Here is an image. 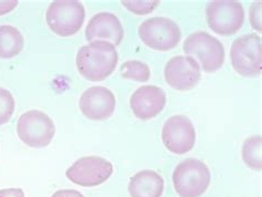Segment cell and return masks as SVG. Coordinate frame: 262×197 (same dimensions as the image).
<instances>
[{
    "label": "cell",
    "mask_w": 262,
    "mask_h": 197,
    "mask_svg": "<svg viewBox=\"0 0 262 197\" xmlns=\"http://www.w3.org/2000/svg\"><path fill=\"white\" fill-rule=\"evenodd\" d=\"M119 53L116 47L103 40L81 47L75 59L79 73L92 82L106 80L115 71Z\"/></svg>",
    "instance_id": "cell-1"
},
{
    "label": "cell",
    "mask_w": 262,
    "mask_h": 197,
    "mask_svg": "<svg viewBox=\"0 0 262 197\" xmlns=\"http://www.w3.org/2000/svg\"><path fill=\"white\" fill-rule=\"evenodd\" d=\"M184 52L197 59L205 72L215 73L225 63V47L215 37L205 31H196L186 38ZM197 61V62H198Z\"/></svg>",
    "instance_id": "cell-2"
},
{
    "label": "cell",
    "mask_w": 262,
    "mask_h": 197,
    "mask_svg": "<svg viewBox=\"0 0 262 197\" xmlns=\"http://www.w3.org/2000/svg\"><path fill=\"white\" fill-rule=\"evenodd\" d=\"M211 174L208 166L197 159H186L175 167L173 184L181 197H201L209 187Z\"/></svg>",
    "instance_id": "cell-3"
},
{
    "label": "cell",
    "mask_w": 262,
    "mask_h": 197,
    "mask_svg": "<svg viewBox=\"0 0 262 197\" xmlns=\"http://www.w3.org/2000/svg\"><path fill=\"white\" fill-rule=\"evenodd\" d=\"M85 19L83 5L77 0H58L48 7L46 20L49 28L62 38L78 33Z\"/></svg>",
    "instance_id": "cell-4"
},
{
    "label": "cell",
    "mask_w": 262,
    "mask_h": 197,
    "mask_svg": "<svg viewBox=\"0 0 262 197\" xmlns=\"http://www.w3.org/2000/svg\"><path fill=\"white\" fill-rule=\"evenodd\" d=\"M233 70L246 78L259 77L262 69V40L257 33L237 38L230 47Z\"/></svg>",
    "instance_id": "cell-5"
},
{
    "label": "cell",
    "mask_w": 262,
    "mask_h": 197,
    "mask_svg": "<svg viewBox=\"0 0 262 197\" xmlns=\"http://www.w3.org/2000/svg\"><path fill=\"white\" fill-rule=\"evenodd\" d=\"M17 134L26 145L43 148L51 143L56 134V125L47 113L30 110L20 115L17 122Z\"/></svg>",
    "instance_id": "cell-6"
},
{
    "label": "cell",
    "mask_w": 262,
    "mask_h": 197,
    "mask_svg": "<svg viewBox=\"0 0 262 197\" xmlns=\"http://www.w3.org/2000/svg\"><path fill=\"white\" fill-rule=\"evenodd\" d=\"M206 20L209 28L217 35H234L245 23L244 7L231 0L209 2L206 7Z\"/></svg>",
    "instance_id": "cell-7"
},
{
    "label": "cell",
    "mask_w": 262,
    "mask_h": 197,
    "mask_svg": "<svg viewBox=\"0 0 262 197\" xmlns=\"http://www.w3.org/2000/svg\"><path fill=\"white\" fill-rule=\"evenodd\" d=\"M139 36L148 48L168 51L177 47L182 39V32L174 20L166 17H153L141 24Z\"/></svg>",
    "instance_id": "cell-8"
},
{
    "label": "cell",
    "mask_w": 262,
    "mask_h": 197,
    "mask_svg": "<svg viewBox=\"0 0 262 197\" xmlns=\"http://www.w3.org/2000/svg\"><path fill=\"white\" fill-rule=\"evenodd\" d=\"M113 174L112 163L101 156H84L67 169L66 176L83 187H94L105 183Z\"/></svg>",
    "instance_id": "cell-9"
},
{
    "label": "cell",
    "mask_w": 262,
    "mask_h": 197,
    "mask_svg": "<svg viewBox=\"0 0 262 197\" xmlns=\"http://www.w3.org/2000/svg\"><path fill=\"white\" fill-rule=\"evenodd\" d=\"M162 140L170 153H188L196 143L195 126L185 115H173L163 125Z\"/></svg>",
    "instance_id": "cell-10"
},
{
    "label": "cell",
    "mask_w": 262,
    "mask_h": 197,
    "mask_svg": "<svg viewBox=\"0 0 262 197\" xmlns=\"http://www.w3.org/2000/svg\"><path fill=\"white\" fill-rule=\"evenodd\" d=\"M164 78L174 90L189 91L201 81V65L191 57L176 56L168 60L165 65Z\"/></svg>",
    "instance_id": "cell-11"
},
{
    "label": "cell",
    "mask_w": 262,
    "mask_h": 197,
    "mask_svg": "<svg viewBox=\"0 0 262 197\" xmlns=\"http://www.w3.org/2000/svg\"><path fill=\"white\" fill-rule=\"evenodd\" d=\"M79 107L82 114L89 120L103 121L113 115L116 99L113 92L105 86H91L82 93Z\"/></svg>",
    "instance_id": "cell-12"
},
{
    "label": "cell",
    "mask_w": 262,
    "mask_h": 197,
    "mask_svg": "<svg viewBox=\"0 0 262 197\" xmlns=\"http://www.w3.org/2000/svg\"><path fill=\"white\" fill-rule=\"evenodd\" d=\"M166 93L156 85H142L130 97L129 105L135 117L150 120L157 117L166 105Z\"/></svg>",
    "instance_id": "cell-13"
},
{
    "label": "cell",
    "mask_w": 262,
    "mask_h": 197,
    "mask_svg": "<svg viewBox=\"0 0 262 197\" xmlns=\"http://www.w3.org/2000/svg\"><path fill=\"white\" fill-rule=\"evenodd\" d=\"M124 38V28L120 19L111 12H99L94 15L86 26L85 39L88 41H108L115 47L121 45Z\"/></svg>",
    "instance_id": "cell-14"
},
{
    "label": "cell",
    "mask_w": 262,
    "mask_h": 197,
    "mask_svg": "<svg viewBox=\"0 0 262 197\" xmlns=\"http://www.w3.org/2000/svg\"><path fill=\"white\" fill-rule=\"evenodd\" d=\"M164 186L160 174L151 169H144L130 179L128 193L130 197H162Z\"/></svg>",
    "instance_id": "cell-15"
},
{
    "label": "cell",
    "mask_w": 262,
    "mask_h": 197,
    "mask_svg": "<svg viewBox=\"0 0 262 197\" xmlns=\"http://www.w3.org/2000/svg\"><path fill=\"white\" fill-rule=\"evenodd\" d=\"M25 39L16 27L0 26V59H12L23 51Z\"/></svg>",
    "instance_id": "cell-16"
},
{
    "label": "cell",
    "mask_w": 262,
    "mask_h": 197,
    "mask_svg": "<svg viewBox=\"0 0 262 197\" xmlns=\"http://www.w3.org/2000/svg\"><path fill=\"white\" fill-rule=\"evenodd\" d=\"M261 148H262V138L261 135H253L247 139L241 149V155L245 164L253 169V171L260 172L262 168V159H261Z\"/></svg>",
    "instance_id": "cell-17"
},
{
    "label": "cell",
    "mask_w": 262,
    "mask_h": 197,
    "mask_svg": "<svg viewBox=\"0 0 262 197\" xmlns=\"http://www.w3.org/2000/svg\"><path fill=\"white\" fill-rule=\"evenodd\" d=\"M121 76L124 79L137 81V82H147L150 78L149 67L139 60H128L121 65Z\"/></svg>",
    "instance_id": "cell-18"
},
{
    "label": "cell",
    "mask_w": 262,
    "mask_h": 197,
    "mask_svg": "<svg viewBox=\"0 0 262 197\" xmlns=\"http://www.w3.org/2000/svg\"><path fill=\"white\" fill-rule=\"evenodd\" d=\"M15 99L10 91L0 86V126L8 123L15 112Z\"/></svg>",
    "instance_id": "cell-19"
},
{
    "label": "cell",
    "mask_w": 262,
    "mask_h": 197,
    "mask_svg": "<svg viewBox=\"0 0 262 197\" xmlns=\"http://www.w3.org/2000/svg\"><path fill=\"white\" fill-rule=\"evenodd\" d=\"M121 3L127 10L140 16L148 15L160 6V2H157V0L156 2H127V0H124Z\"/></svg>",
    "instance_id": "cell-20"
},
{
    "label": "cell",
    "mask_w": 262,
    "mask_h": 197,
    "mask_svg": "<svg viewBox=\"0 0 262 197\" xmlns=\"http://www.w3.org/2000/svg\"><path fill=\"white\" fill-rule=\"evenodd\" d=\"M261 2L253 3L250 8V24L254 30L261 32Z\"/></svg>",
    "instance_id": "cell-21"
},
{
    "label": "cell",
    "mask_w": 262,
    "mask_h": 197,
    "mask_svg": "<svg viewBox=\"0 0 262 197\" xmlns=\"http://www.w3.org/2000/svg\"><path fill=\"white\" fill-rule=\"evenodd\" d=\"M17 0H6V2H0V16L7 15L11 12L18 6Z\"/></svg>",
    "instance_id": "cell-22"
},
{
    "label": "cell",
    "mask_w": 262,
    "mask_h": 197,
    "mask_svg": "<svg viewBox=\"0 0 262 197\" xmlns=\"http://www.w3.org/2000/svg\"><path fill=\"white\" fill-rule=\"evenodd\" d=\"M0 197H25L21 188H4L0 189Z\"/></svg>",
    "instance_id": "cell-23"
},
{
    "label": "cell",
    "mask_w": 262,
    "mask_h": 197,
    "mask_svg": "<svg viewBox=\"0 0 262 197\" xmlns=\"http://www.w3.org/2000/svg\"><path fill=\"white\" fill-rule=\"evenodd\" d=\"M51 197H84V195L75 189H61L54 193Z\"/></svg>",
    "instance_id": "cell-24"
}]
</instances>
